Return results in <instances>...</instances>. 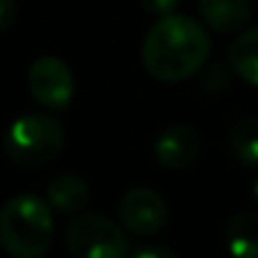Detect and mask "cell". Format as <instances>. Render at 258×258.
Segmentation results:
<instances>
[{
    "mask_svg": "<svg viewBox=\"0 0 258 258\" xmlns=\"http://www.w3.org/2000/svg\"><path fill=\"white\" fill-rule=\"evenodd\" d=\"M211 40L203 25L188 15H163L143 40V68L151 78L178 83L196 76L208 58Z\"/></svg>",
    "mask_w": 258,
    "mask_h": 258,
    "instance_id": "cell-1",
    "label": "cell"
},
{
    "mask_svg": "<svg viewBox=\"0 0 258 258\" xmlns=\"http://www.w3.org/2000/svg\"><path fill=\"white\" fill-rule=\"evenodd\" d=\"M53 233V208L35 193L13 196L0 208V243L13 258H43Z\"/></svg>",
    "mask_w": 258,
    "mask_h": 258,
    "instance_id": "cell-2",
    "label": "cell"
},
{
    "mask_svg": "<svg viewBox=\"0 0 258 258\" xmlns=\"http://www.w3.org/2000/svg\"><path fill=\"white\" fill-rule=\"evenodd\" d=\"M66 146L63 123L53 113H28L13 120L3 136V153L23 168H40Z\"/></svg>",
    "mask_w": 258,
    "mask_h": 258,
    "instance_id": "cell-3",
    "label": "cell"
},
{
    "mask_svg": "<svg viewBox=\"0 0 258 258\" xmlns=\"http://www.w3.org/2000/svg\"><path fill=\"white\" fill-rule=\"evenodd\" d=\"M63 238L71 258L128 256V241L123 236V228L100 213H73Z\"/></svg>",
    "mask_w": 258,
    "mask_h": 258,
    "instance_id": "cell-4",
    "label": "cell"
},
{
    "mask_svg": "<svg viewBox=\"0 0 258 258\" xmlns=\"http://www.w3.org/2000/svg\"><path fill=\"white\" fill-rule=\"evenodd\" d=\"M28 90L45 110L60 113L73 100L76 81L68 63L55 55H40L28 68Z\"/></svg>",
    "mask_w": 258,
    "mask_h": 258,
    "instance_id": "cell-5",
    "label": "cell"
},
{
    "mask_svg": "<svg viewBox=\"0 0 258 258\" xmlns=\"http://www.w3.org/2000/svg\"><path fill=\"white\" fill-rule=\"evenodd\" d=\"M123 226L136 236H156L168 223V203L153 188H131L118 203Z\"/></svg>",
    "mask_w": 258,
    "mask_h": 258,
    "instance_id": "cell-6",
    "label": "cell"
},
{
    "mask_svg": "<svg viewBox=\"0 0 258 258\" xmlns=\"http://www.w3.org/2000/svg\"><path fill=\"white\" fill-rule=\"evenodd\" d=\"M203 151V141L198 136L196 128L175 123L168 125L166 131H161V136L156 138L153 146V156L158 161V166L168 168V171H183L190 168Z\"/></svg>",
    "mask_w": 258,
    "mask_h": 258,
    "instance_id": "cell-7",
    "label": "cell"
},
{
    "mask_svg": "<svg viewBox=\"0 0 258 258\" xmlns=\"http://www.w3.org/2000/svg\"><path fill=\"white\" fill-rule=\"evenodd\" d=\"M253 0H198V13L203 23L221 35L243 30L253 18Z\"/></svg>",
    "mask_w": 258,
    "mask_h": 258,
    "instance_id": "cell-8",
    "label": "cell"
},
{
    "mask_svg": "<svg viewBox=\"0 0 258 258\" xmlns=\"http://www.w3.org/2000/svg\"><path fill=\"white\" fill-rule=\"evenodd\" d=\"M88 196H90L88 180L81 173L73 171L55 175L45 188V201L50 203V208L58 213H68V216L83 211V206L88 203Z\"/></svg>",
    "mask_w": 258,
    "mask_h": 258,
    "instance_id": "cell-9",
    "label": "cell"
},
{
    "mask_svg": "<svg viewBox=\"0 0 258 258\" xmlns=\"http://www.w3.org/2000/svg\"><path fill=\"white\" fill-rule=\"evenodd\" d=\"M226 248L233 258H258V213L241 211L226 221Z\"/></svg>",
    "mask_w": 258,
    "mask_h": 258,
    "instance_id": "cell-10",
    "label": "cell"
},
{
    "mask_svg": "<svg viewBox=\"0 0 258 258\" xmlns=\"http://www.w3.org/2000/svg\"><path fill=\"white\" fill-rule=\"evenodd\" d=\"M228 60L236 76L258 88V28L243 30L228 48Z\"/></svg>",
    "mask_w": 258,
    "mask_h": 258,
    "instance_id": "cell-11",
    "label": "cell"
},
{
    "mask_svg": "<svg viewBox=\"0 0 258 258\" xmlns=\"http://www.w3.org/2000/svg\"><path fill=\"white\" fill-rule=\"evenodd\" d=\"M228 148L233 158L248 168L258 166V118L246 115L236 120L228 131Z\"/></svg>",
    "mask_w": 258,
    "mask_h": 258,
    "instance_id": "cell-12",
    "label": "cell"
},
{
    "mask_svg": "<svg viewBox=\"0 0 258 258\" xmlns=\"http://www.w3.org/2000/svg\"><path fill=\"white\" fill-rule=\"evenodd\" d=\"M228 71L223 68V66H211L208 71H206V76H203V81H201V86L206 88L208 93H221L223 88L228 86Z\"/></svg>",
    "mask_w": 258,
    "mask_h": 258,
    "instance_id": "cell-13",
    "label": "cell"
},
{
    "mask_svg": "<svg viewBox=\"0 0 258 258\" xmlns=\"http://www.w3.org/2000/svg\"><path fill=\"white\" fill-rule=\"evenodd\" d=\"M178 3H180V0H141V5H143L151 15H156V18H163V15L175 13Z\"/></svg>",
    "mask_w": 258,
    "mask_h": 258,
    "instance_id": "cell-14",
    "label": "cell"
},
{
    "mask_svg": "<svg viewBox=\"0 0 258 258\" xmlns=\"http://www.w3.org/2000/svg\"><path fill=\"white\" fill-rule=\"evenodd\" d=\"M18 18V3L15 0H0V35L13 28Z\"/></svg>",
    "mask_w": 258,
    "mask_h": 258,
    "instance_id": "cell-15",
    "label": "cell"
},
{
    "mask_svg": "<svg viewBox=\"0 0 258 258\" xmlns=\"http://www.w3.org/2000/svg\"><path fill=\"white\" fill-rule=\"evenodd\" d=\"M131 258H178V256L166 246H143V248L133 251Z\"/></svg>",
    "mask_w": 258,
    "mask_h": 258,
    "instance_id": "cell-16",
    "label": "cell"
},
{
    "mask_svg": "<svg viewBox=\"0 0 258 258\" xmlns=\"http://www.w3.org/2000/svg\"><path fill=\"white\" fill-rule=\"evenodd\" d=\"M253 196H256V201H258V180H256V185H253Z\"/></svg>",
    "mask_w": 258,
    "mask_h": 258,
    "instance_id": "cell-17",
    "label": "cell"
},
{
    "mask_svg": "<svg viewBox=\"0 0 258 258\" xmlns=\"http://www.w3.org/2000/svg\"><path fill=\"white\" fill-rule=\"evenodd\" d=\"M0 258H3V256H0Z\"/></svg>",
    "mask_w": 258,
    "mask_h": 258,
    "instance_id": "cell-18",
    "label": "cell"
}]
</instances>
